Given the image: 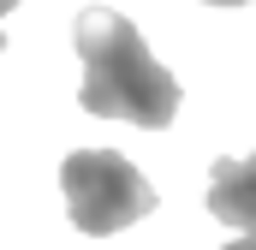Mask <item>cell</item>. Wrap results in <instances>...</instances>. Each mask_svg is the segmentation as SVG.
Here are the masks:
<instances>
[{
  "instance_id": "cell-4",
  "label": "cell",
  "mask_w": 256,
  "mask_h": 250,
  "mask_svg": "<svg viewBox=\"0 0 256 250\" xmlns=\"http://www.w3.org/2000/svg\"><path fill=\"white\" fill-rule=\"evenodd\" d=\"M226 250H256V232H244V238H238V244H226Z\"/></svg>"
},
{
  "instance_id": "cell-5",
  "label": "cell",
  "mask_w": 256,
  "mask_h": 250,
  "mask_svg": "<svg viewBox=\"0 0 256 250\" xmlns=\"http://www.w3.org/2000/svg\"><path fill=\"white\" fill-rule=\"evenodd\" d=\"M208 6H244V0H208Z\"/></svg>"
},
{
  "instance_id": "cell-1",
  "label": "cell",
  "mask_w": 256,
  "mask_h": 250,
  "mask_svg": "<svg viewBox=\"0 0 256 250\" xmlns=\"http://www.w3.org/2000/svg\"><path fill=\"white\" fill-rule=\"evenodd\" d=\"M72 42H78V66H84V114L96 120H131L143 131H161L179 114V78L167 66H155V54L143 48L137 24L126 12H108V6H90L78 12L72 24Z\"/></svg>"
},
{
  "instance_id": "cell-3",
  "label": "cell",
  "mask_w": 256,
  "mask_h": 250,
  "mask_svg": "<svg viewBox=\"0 0 256 250\" xmlns=\"http://www.w3.org/2000/svg\"><path fill=\"white\" fill-rule=\"evenodd\" d=\"M208 214H214L220 226L256 232V155H250V161H214V179H208Z\"/></svg>"
},
{
  "instance_id": "cell-6",
  "label": "cell",
  "mask_w": 256,
  "mask_h": 250,
  "mask_svg": "<svg viewBox=\"0 0 256 250\" xmlns=\"http://www.w3.org/2000/svg\"><path fill=\"white\" fill-rule=\"evenodd\" d=\"M12 6H18V0H0V18H6V12H12Z\"/></svg>"
},
{
  "instance_id": "cell-2",
  "label": "cell",
  "mask_w": 256,
  "mask_h": 250,
  "mask_svg": "<svg viewBox=\"0 0 256 250\" xmlns=\"http://www.w3.org/2000/svg\"><path fill=\"white\" fill-rule=\"evenodd\" d=\"M60 190H66L72 226L90 238L126 232L131 220L155 214V185L114 149H72L60 161Z\"/></svg>"
}]
</instances>
